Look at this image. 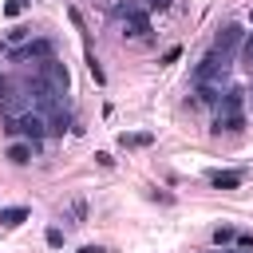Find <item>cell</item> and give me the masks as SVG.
Instances as JSON below:
<instances>
[{
    "label": "cell",
    "instance_id": "6da1fadb",
    "mask_svg": "<svg viewBox=\"0 0 253 253\" xmlns=\"http://www.w3.org/2000/svg\"><path fill=\"white\" fill-rule=\"evenodd\" d=\"M241 107H245V91H241V87H229V91L221 95V103H217L213 130H241V126H245V115H241Z\"/></svg>",
    "mask_w": 253,
    "mask_h": 253
},
{
    "label": "cell",
    "instance_id": "7a4b0ae2",
    "mask_svg": "<svg viewBox=\"0 0 253 253\" xmlns=\"http://www.w3.org/2000/svg\"><path fill=\"white\" fill-rule=\"evenodd\" d=\"M4 130L40 142V138L47 134V115H40V111H24V115H16V119H4Z\"/></svg>",
    "mask_w": 253,
    "mask_h": 253
},
{
    "label": "cell",
    "instance_id": "3957f363",
    "mask_svg": "<svg viewBox=\"0 0 253 253\" xmlns=\"http://www.w3.org/2000/svg\"><path fill=\"white\" fill-rule=\"evenodd\" d=\"M225 71H229V55L213 47V51L194 67V83H221V79H225Z\"/></svg>",
    "mask_w": 253,
    "mask_h": 253
},
{
    "label": "cell",
    "instance_id": "277c9868",
    "mask_svg": "<svg viewBox=\"0 0 253 253\" xmlns=\"http://www.w3.org/2000/svg\"><path fill=\"white\" fill-rule=\"evenodd\" d=\"M40 79H47V83H51L55 91H63V95H67V87H71V71H67V63L55 59V55L40 59Z\"/></svg>",
    "mask_w": 253,
    "mask_h": 253
},
{
    "label": "cell",
    "instance_id": "5b68a950",
    "mask_svg": "<svg viewBox=\"0 0 253 253\" xmlns=\"http://www.w3.org/2000/svg\"><path fill=\"white\" fill-rule=\"evenodd\" d=\"M146 32H150V12L138 8V4H130V8L123 12V36H126V40H142Z\"/></svg>",
    "mask_w": 253,
    "mask_h": 253
},
{
    "label": "cell",
    "instance_id": "8992f818",
    "mask_svg": "<svg viewBox=\"0 0 253 253\" xmlns=\"http://www.w3.org/2000/svg\"><path fill=\"white\" fill-rule=\"evenodd\" d=\"M47 55H55V43L43 36V40H28V43H16V47H8V59H47Z\"/></svg>",
    "mask_w": 253,
    "mask_h": 253
},
{
    "label": "cell",
    "instance_id": "52a82bcc",
    "mask_svg": "<svg viewBox=\"0 0 253 253\" xmlns=\"http://www.w3.org/2000/svg\"><path fill=\"white\" fill-rule=\"evenodd\" d=\"M241 43H245V28H241V24H225V28L213 36V47H217V51H225V55H229V51H237Z\"/></svg>",
    "mask_w": 253,
    "mask_h": 253
},
{
    "label": "cell",
    "instance_id": "ba28073f",
    "mask_svg": "<svg viewBox=\"0 0 253 253\" xmlns=\"http://www.w3.org/2000/svg\"><path fill=\"white\" fill-rule=\"evenodd\" d=\"M32 154H36V142H32V138H16V142H8V150H4V158H8L12 166H28Z\"/></svg>",
    "mask_w": 253,
    "mask_h": 253
},
{
    "label": "cell",
    "instance_id": "9c48e42d",
    "mask_svg": "<svg viewBox=\"0 0 253 253\" xmlns=\"http://www.w3.org/2000/svg\"><path fill=\"white\" fill-rule=\"evenodd\" d=\"M206 178H210V186H213V190H237V186L245 182V178H241V170H210Z\"/></svg>",
    "mask_w": 253,
    "mask_h": 253
},
{
    "label": "cell",
    "instance_id": "30bf717a",
    "mask_svg": "<svg viewBox=\"0 0 253 253\" xmlns=\"http://www.w3.org/2000/svg\"><path fill=\"white\" fill-rule=\"evenodd\" d=\"M63 130H71V115H67L63 107H55V111L47 115V134H63Z\"/></svg>",
    "mask_w": 253,
    "mask_h": 253
},
{
    "label": "cell",
    "instance_id": "8fae6325",
    "mask_svg": "<svg viewBox=\"0 0 253 253\" xmlns=\"http://www.w3.org/2000/svg\"><path fill=\"white\" fill-rule=\"evenodd\" d=\"M20 221H28V206H8V210H0V225H4V229H16Z\"/></svg>",
    "mask_w": 253,
    "mask_h": 253
},
{
    "label": "cell",
    "instance_id": "7c38bea8",
    "mask_svg": "<svg viewBox=\"0 0 253 253\" xmlns=\"http://www.w3.org/2000/svg\"><path fill=\"white\" fill-rule=\"evenodd\" d=\"M150 142H154V134H146V130H142V134H119V146H123V150H134V146H150Z\"/></svg>",
    "mask_w": 253,
    "mask_h": 253
},
{
    "label": "cell",
    "instance_id": "4fadbf2b",
    "mask_svg": "<svg viewBox=\"0 0 253 253\" xmlns=\"http://www.w3.org/2000/svg\"><path fill=\"white\" fill-rule=\"evenodd\" d=\"M229 241H237V229H233V225H229V221H221V225H217V229H213V245H217V249H221V245H229Z\"/></svg>",
    "mask_w": 253,
    "mask_h": 253
},
{
    "label": "cell",
    "instance_id": "5bb4252c",
    "mask_svg": "<svg viewBox=\"0 0 253 253\" xmlns=\"http://www.w3.org/2000/svg\"><path fill=\"white\" fill-rule=\"evenodd\" d=\"M198 103H221L217 83H198Z\"/></svg>",
    "mask_w": 253,
    "mask_h": 253
},
{
    "label": "cell",
    "instance_id": "9a60e30c",
    "mask_svg": "<svg viewBox=\"0 0 253 253\" xmlns=\"http://www.w3.org/2000/svg\"><path fill=\"white\" fill-rule=\"evenodd\" d=\"M32 40V28H24V24H16L12 32H8V47H16V43H28Z\"/></svg>",
    "mask_w": 253,
    "mask_h": 253
},
{
    "label": "cell",
    "instance_id": "2e32d148",
    "mask_svg": "<svg viewBox=\"0 0 253 253\" xmlns=\"http://www.w3.org/2000/svg\"><path fill=\"white\" fill-rule=\"evenodd\" d=\"M87 71H91V79L95 83H107V75H103V67H99V59H95V51L87 47Z\"/></svg>",
    "mask_w": 253,
    "mask_h": 253
},
{
    "label": "cell",
    "instance_id": "e0dca14e",
    "mask_svg": "<svg viewBox=\"0 0 253 253\" xmlns=\"http://www.w3.org/2000/svg\"><path fill=\"white\" fill-rule=\"evenodd\" d=\"M24 8H28V0H8V4H4V16H8V20H16Z\"/></svg>",
    "mask_w": 253,
    "mask_h": 253
},
{
    "label": "cell",
    "instance_id": "ac0fdd59",
    "mask_svg": "<svg viewBox=\"0 0 253 253\" xmlns=\"http://www.w3.org/2000/svg\"><path fill=\"white\" fill-rule=\"evenodd\" d=\"M178 59H182V47H166L158 63H162V67H170V63H178Z\"/></svg>",
    "mask_w": 253,
    "mask_h": 253
},
{
    "label": "cell",
    "instance_id": "d6986e66",
    "mask_svg": "<svg viewBox=\"0 0 253 253\" xmlns=\"http://www.w3.org/2000/svg\"><path fill=\"white\" fill-rule=\"evenodd\" d=\"M241 55H245V63L253 67V32H245V43H241Z\"/></svg>",
    "mask_w": 253,
    "mask_h": 253
},
{
    "label": "cell",
    "instance_id": "ffe728a7",
    "mask_svg": "<svg viewBox=\"0 0 253 253\" xmlns=\"http://www.w3.org/2000/svg\"><path fill=\"white\" fill-rule=\"evenodd\" d=\"M47 245H51V249H59V245H63V229H55V225H51V229H47Z\"/></svg>",
    "mask_w": 253,
    "mask_h": 253
},
{
    "label": "cell",
    "instance_id": "44dd1931",
    "mask_svg": "<svg viewBox=\"0 0 253 253\" xmlns=\"http://www.w3.org/2000/svg\"><path fill=\"white\" fill-rule=\"evenodd\" d=\"M174 0H146V12H166Z\"/></svg>",
    "mask_w": 253,
    "mask_h": 253
},
{
    "label": "cell",
    "instance_id": "7402d4cb",
    "mask_svg": "<svg viewBox=\"0 0 253 253\" xmlns=\"http://www.w3.org/2000/svg\"><path fill=\"white\" fill-rule=\"evenodd\" d=\"M95 162H99V166H107V170H111V166H115V158H111V154H107V150H99V154H95Z\"/></svg>",
    "mask_w": 253,
    "mask_h": 253
},
{
    "label": "cell",
    "instance_id": "603a6c76",
    "mask_svg": "<svg viewBox=\"0 0 253 253\" xmlns=\"http://www.w3.org/2000/svg\"><path fill=\"white\" fill-rule=\"evenodd\" d=\"M237 249H253V233H237Z\"/></svg>",
    "mask_w": 253,
    "mask_h": 253
},
{
    "label": "cell",
    "instance_id": "cb8c5ba5",
    "mask_svg": "<svg viewBox=\"0 0 253 253\" xmlns=\"http://www.w3.org/2000/svg\"><path fill=\"white\" fill-rule=\"evenodd\" d=\"M79 253H107V249H103V245H83Z\"/></svg>",
    "mask_w": 253,
    "mask_h": 253
},
{
    "label": "cell",
    "instance_id": "d4e9b609",
    "mask_svg": "<svg viewBox=\"0 0 253 253\" xmlns=\"http://www.w3.org/2000/svg\"><path fill=\"white\" fill-rule=\"evenodd\" d=\"M4 95H8V83H4V75H0V99H4Z\"/></svg>",
    "mask_w": 253,
    "mask_h": 253
},
{
    "label": "cell",
    "instance_id": "484cf974",
    "mask_svg": "<svg viewBox=\"0 0 253 253\" xmlns=\"http://www.w3.org/2000/svg\"><path fill=\"white\" fill-rule=\"evenodd\" d=\"M213 253H245V249H213Z\"/></svg>",
    "mask_w": 253,
    "mask_h": 253
},
{
    "label": "cell",
    "instance_id": "4316f807",
    "mask_svg": "<svg viewBox=\"0 0 253 253\" xmlns=\"http://www.w3.org/2000/svg\"><path fill=\"white\" fill-rule=\"evenodd\" d=\"M103 4H115V0H103Z\"/></svg>",
    "mask_w": 253,
    "mask_h": 253
}]
</instances>
